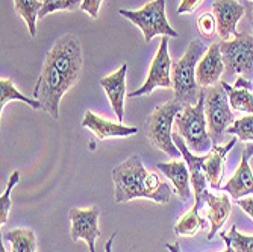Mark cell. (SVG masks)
Instances as JSON below:
<instances>
[{
  "label": "cell",
  "instance_id": "obj_8",
  "mask_svg": "<svg viewBox=\"0 0 253 252\" xmlns=\"http://www.w3.org/2000/svg\"><path fill=\"white\" fill-rule=\"evenodd\" d=\"M224 70L237 73L246 79L253 76V35L237 34L235 38L220 43Z\"/></svg>",
  "mask_w": 253,
  "mask_h": 252
},
{
  "label": "cell",
  "instance_id": "obj_34",
  "mask_svg": "<svg viewBox=\"0 0 253 252\" xmlns=\"http://www.w3.org/2000/svg\"><path fill=\"white\" fill-rule=\"evenodd\" d=\"M243 155H246L247 158L253 156V143H247V145H246V148H244V151H243Z\"/></svg>",
  "mask_w": 253,
  "mask_h": 252
},
{
  "label": "cell",
  "instance_id": "obj_6",
  "mask_svg": "<svg viewBox=\"0 0 253 252\" xmlns=\"http://www.w3.org/2000/svg\"><path fill=\"white\" fill-rule=\"evenodd\" d=\"M205 116L212 143L214 146H218V143L224 139L226 129L235 122L221 81L205 90Z\"/></svg>",
  "mask_w": 253,
  "mask_h": 252
},
{
  "label": "cell",
  "instance_id": "obj_3",
  "mask_svg": "<svg viewBox=\"0 0 253 252\" xmlns=\"http://www.w3.org/2000/svg\"><path fill=\"white\" fill-rule=\"evenodd\" d=\"M205 90L202 88L196 105H185L174 119L176 132L185 140L188 149L199 156L208 155L214 148L205 116Z\"/></svg>",
  "mask_w": 253,
  "mask_h": 252
},
{
  "label": "cell",
  "instance_id": "obj_13",
  "mask_svg": "<svg viewBox=\"0 0 253 252\" xmlns=\"http://www.w3.org/2000/svg\"><path fill=\"white\" fill-rule=\"evenodd\" d=\"M224 73V62L220 49V43L211 44L199 61L196 79L200 88H208L220 82L221 75Z\"/></svg>",
  "mask_w": 253,
  "mask_h": 252
},
{
  "label": "cell",
  "instance_id": "obj_23",
  "mask_svg": "<svg viewBox=\"0 0 253 252\" xmlns=\"http://www.w3.org/2000/svg\"><path fill=\"white\" fill-rule=\"evenodd\" d=\"M14 99L15 101H20L23 103H26V105H29L34 109H42L41 103L37 99L23 96L20 91L14 87L12 79H9V78L8 79H3L2 78V81H0V109H2V112H3V108L8 105V102H11Z\"/></svg>",
  "mask_w": 253,
  "mask_h": 252
},
{
  "label": "cell",
  "instance_id": "obj_21",
  "mask_svg": "<svg viewBox=\"0 0 253 252\" xmlns=\"http://www.w3.org/2000/svg\"><path fill=\"white\" fill-rule=\"evenodd\" d=\"M200 205L194 203V207L174 225V233L177 236L191 237L197 234L200 230H203V228L210 226V222L200 216Z\"/></svg>",
  "mask_w": 253,
  "mask_h": 252
},
{
  "label": "cell",
  "instance_id": "obj_27",
  "mask_svg": "<svg viewBox=\"0 0 253 252\" xmlns=\"http://www.w3.org/2000/svg\"><path fill=\"white\" fill-rule=\"evenodd\" d=\"M18 179H20V172L18 170L12 172L9 179H8L5 193L0 196V223H2V225H5L6 220H8V214H9V210H11V192L17 186Z\"/></svg>",
  "mask_w": 253,
  "mask_h": 252
},
{
  "label": "cell",
  "instance_id": "obj_36",
  "mask_svg": "<svg viewBox=\"0 0 253 252\" xmlns=\"http://www.w3.org/2000/svg\"><path fill=\"white\" fill-rule=\"evenodd\" d=\"M0 252H6V249H5V246H3V243H2V248H0Z\"/></svg>",
  "mask_w": 253,
  "mask_h": 252
},
{
  "label": "cell",
  "instance_id": "obj_29",
  "mask_svg": "<svg viewBox=\"0 0 253 252\" xmlns=\"http://www.w3.org/2000/svg\"><path fill=\"white\" fill-rule=\"evenodd\" d=\"M197 29L200 32V35L203 38H212L215 31H217V21L214 14L211 12H203L199 18H197Z\"/></svg>",
  "mask_w": 253,
  "mask_h": 252
},
{
  "label": "cell",
  "instance_id": "obj_35",
  "mask_svg": "<svg viewBox=\"0 0 253 252\" xmlns=\"http://www.w3.org/2000/svg\"><path fill=\"white\" fill-rule=\"evenodd\" d=\"M116 234H117V233H114V234L108 239V242H106V245H105V252H112V242H114V239H116Z\"/></svg>",
  "mask_w": 253,
  "mask_h": 252
},
{
  "label": "cell",
  "instance_id": "obj_25",
  "mask_svg": "<svg viewBox=\"0 0 253 252\" xmlns=\"http://www.w3.org/2000/svg\"><path fill=\"white\" fill-rule=\"evenodd\" d=\"M38 18H42L55 11H76L81 9L82 0H42Z\"/></svg>",
  "mask_w": 253,
  "mask_h": 252
},
{
  "label": "cell",
  "instance_id": "obj_31",
  "mask_svg": "<svg viewBox=\"0 0 253 252\" xmlns=\"http://www.w3.org/2000/svg\"><path fill=\"white\" fill-rule=\"evenodd\" d=\"M203 0H182L179 8H177V14H190L193 11H196Z\"/></svg>",
  "mask_w": 253,
  "mask_h": 252
},
{
  "label": "cell",
  "instance_id": "obj_28",
  "mask_svg": "<svg viewBox=\"0 0 253 252\" xmlns=\"http://www.w3.org/2000/svg\"><path fill=\"white\" fill-rule=\"evenodd\" d=\"M227 237L231 240V246L234 252H253V236L240 234L235 225L227 233Z\"/></svg>",
  "mask_w": 253,
  "mask_h": 252
},
{
  "label": "cell",
  "instance_id": "obj_11",
  "mask_svg": "<svg viewBox=\"0 0 253 252\" xmlns=\"http://www.w3.org/2000/svg\"><path fill=\"white\" fill-rule=\"evenodd\" d=\"M197 205H206L205 219L210 222L211 230L208 234V240H212L215 234L221 230V226L226 223L229 214H231L232 202L227 193H221L220 196L205 190L200 196V202H196Z\"/></svg>",
  "mask_w": 253,
  "mask_h": 252
},
{
  "label": "cell",
  "instance_id": "obj_7",
  "mask_svg": "<svg viewBox=\"0 0 253 252\" xmlns=\"http://www.w3.org/2000/svg\"><path fill=\"white\" fill-rule=\"evenodd\" d=\"M119 12L143 31L144 40L147 43L155 35L177 37V32L169 25L166 18V0H155L138 11L120 9Z\"/></svg>",
  "mask_w": 253,
  "mask_h": 252
},
{
  "label": "cell",
  "instance_id": "obj_10",
  "mask_svg": "<svg viewBox=\"0 0 253 252\" xmlns=\"http://www.w3.org/2000/svg\"><path fill=\"white\" fill-rule=\"evenodd\" d=\"M72 222L70 236L72 240H85L88 245L89 252H96V240L100 236L99 228V217H100V208L91 207L86 210L82 208H72L68 213Z\"/></svg>",
  "mask_w": 253,
  "mask_h": 252
},
{
  "label": "cell",
  "instance_id": "obj_20",
  "mask_svg": "<svg viewBox=\"0 0 253 252\" xmlns=\"http://www.w3.org/2000/svg\"><path fill=\"white\" fill-rule=\"evenodd\" d=\"M221 190L227 192L235 201L253 193V173L250 170L249 158L246 155H241V163L238 169L235 170L234 176L221 187Z\"/></svg>",
  "mask_w": 253,
  "mask_h": 252
},
{
  "label": "cell",
  "instance_id": "obj_9",
  "mask_svg": "<svg viewBox=\"0 0 253 252\" xmlns=\"http://www.w3.org/2000/svg\"><path fill=\"white\" fill-rule=\"evenodd\" d=\"M171 67H173V61L169 55V37L163 35V38H161V44L158 48V52L152 61L146 82L143 84L141 88H138V90L132 91V93H129V96L135 98V96L150 95L156 87L171 88L173 87V81L170 76Z\"/></svg>",
  "mask_w": 253,
  "mask_h": 252
},
{
  "label": "cell",
  "instance_id": "obj_16",
  "mask_svg": "<svg viewBox=\"0 0 253 252\" xmlns=\"http://www.w3.org/2000/svg\"><path fill=\"white\" fill-rule=\"evenodd\" d=\"M81 125L84 128H88L93 131L97 135V139H100V140H106V139H111V137H127V135L138 132V129L135 126H125L123 123L108 122L89 109L85 112Z\"/></svg>",
  "mask_w": 253,
  "mask_h": 252
},
{
  "label": "cell",
  "instance_id": "obj_19",
  "mask_svg": "<svg viewBox=\"0 0 253 252\" xmlns=\"http://www.w3.org/2000/svg\"><path fill=\"white\" fill-rule=\"evenodd\" d=\"M223 88L226 90L227 98H229V103H231V108L240 112H249L253 114V95H252V87L253 84L240 76L235 82V85H229L226 81H221Z\"/></svg>",
  "mask_w": 253,
  "mask_h": 252
},
{
  "label": "cell",
  "instance_id": "obj_12",
  "mask_svg": "<svg viewBox=\"0 0 253 252\" xmlns=\"http://www.w3.org/2000/svg\"><path fill=\"white\" fill-rule=\"evenodd\" d=\"M246 8L237 0H215L212 14L217 21V32L223 41L229 40L232 34L237 35V23L244 15Z\"/></svg>",
  "mask_w": 253,
  "mask_h": 252
},
{
  "label": "cell",
  "instance_id": "obj_5",
  "mask_svg": "<svg viewBox=\"0 0 253 252\" xmlns=\"http://www.w3.org/2000/svg\"><path fill=\"white\" fill-rule=\"evenodd\" d=\"M182 108L183 105L176 99L166 102L158 106L144 122V132L149 142L171 158L180 155V151L173 140V125Z\"/></svg>",
  "mask_w": 253,
  "mask_h": 252
},
{
  "label": "cell",
  "instance_id": "obj_18",
  "mask_svg": "<svg viewBox=\"0 0 253 252\" xmlns=\"http://www.w3.org/2000/svg\"><path fill=\"white\" fill-rule=\"evenodd\" d=\"M156 169L163 173L166 178H169L173 186H174V193L180 198V201L188 202L191 198V189H190V170L188 166L182 161H171V163H158Z\"/></svg>",
  "mask_w": 253,
  "mask_h": 252
},
{
  "label": "cell",
  "instance_id": "obj_2",
  "mask_svg": "<svg viewBox=\"0 0 253 252\" xmlns=\"http://www.w3.org/2000/svg\"><path fill=\"white\" fill-rule=\"evenodd\" d=\"M112 181L116 186L114 198L117 203L129 202L135 198H146L156 203H167L173 196L169 182L156 173L147 172L138 155L129 156L125 163L112 169Z\"/></svg>",
  "mask_w": 253,
  "mask_h": 252
},
{
  "label": "cell",
  "instance_id": "obj_37",
  "mask_svg": "<svg viewBox=\"0 0 253 252\" xmlns=\"http://www.w3.org/2000/svg\"><path fill=\"white\" fill-rule=\"evenodd\" d=\"M252 25H253V3H252Z\"/></svg>",
  "mask_w": 253,
  "mask_h": 252
},
{
  "label": "cell",
  "instance_id": "obj_33",
  "mask_svg": "<svg viewBox=\"0 0 253 252\" xmlns=\"http://www.w3.org/2000/svg\"><path fill=\"white\" fill-rule=\"evenodd\" d=\"M238 207L243 208V211H246L252 219H253V198H246V199H238L237 201Z\"/></svg>",
  "mask_w": 253,
  "mask_h": 252
},
{
  "label": "cell",
  "instance_id": "obj_30",
  "mask_svg": "<svg viewBox=\"0 0 253 252\" xmlns=\"http://www.w3.org/2000/svg\"><path fill=\"white\" fill-rule=\"evenodd\" d=\"M100 5H102V0H82L81 9L85 11V12H88L93 18H97Z\"/></svg>",
  "mask_w": 253,
  "mask_h": 252
},
{
  "label": "cell",
  "instance_id": "obj_4",
  "mask_svg": "<svg viewBox=\"0 0 253 252\" xmlns=\"http://www.w3.org/2000/svg\"><path fill=\"white\" fill-rule=\"evenodd\" d=\"M208 48L199 40H193L183 55L177 62L173 64V90L174 99L185 105H196L200 98L202 88L197 84L196 72L197 65Z\"/></svg>",
  "mask_w": 253,
  "mask_h": 252
},
{
  "label": "cell",
  "instance_id": "obj_14",
  "mask_svg": "<svg viewBox=\"0 0 253 252\" xmlns=\"http://www.w3.org/2000/svg\"><path fill=\"white\" fill-rule=\"evenodd\" d=\"M126 72L127 65L123 64L117 72L100 79V85L109 99V103L116 112L119 123L123 122L125 114V95H126Z\"/></svg>",
  "mask_w": 253,
  "mask_h": 252
},
{
  "label": "cell",
  "instance_id": "obj_32",
  "mask_svg": "<svg viewBox=\"0 0 253 252\" xmlns=\"http://www.w3.org/2000/svg\"><path fill=\"white\" fill-rule=\"evenodd\" d=\"M220 237L226 242V249H224V252H234V249H232V246H231V240H229L227 234H226V233H221ZM166 248H167L170 252H180L179 243H166Z\"/></svg>",
  "mask_w": 253,
  "mask_h": 252
},
{
  "label": "cell",
  "instance_id": "obj_26",
  "mask_svg": "<svg viewBox=\"0 0 253 252\" xmlns=\"http://www.w3.org/2000/svg\"><path fill=\"white\" fill-rule=\"evenodd\" d=\"M226 134L237 135L243 142H252L253 140V114L235 120L226 129Z\"/></svg>",
  "mask_w": 253,
  "mask_h": 252
},
{
  "label": "cell",
  "instance_id": "obj_1",
  "mask_svg": "<svg viewBox=\"0 0 253 252\" xmlns=\"http://www.w3.org/2000/svg\"><path fill=\"white\" fill-rule=\"evenodd\" d=\"M82 48L76 35L61 37L45 56L32 98L53 119H59V103L82 72Z\"/></svg>",
  "mask_w": 253,
  "mask_h": 252
},
{
  "label": "cell",
  "instance_id": "obj_15",
  "mask_svg": "<svg viewBox=\"0 0 253 252\" xmlns=\"http://www.w3.org/2000/svg\"><path fill=\"white\" fill-rule=\"evenodd\" d=\"M173 140L176 143V146L179 148L180 151V155L185 159V164L188 166V170H190V176H191V186L194 189V196H196V202H200V196L202 193L206 190V176H205V172H203V163L206 159V155H194L188 146L185 145V140L182 139V137L173 131Z\"/></svg>",
  "mask_w": 253,
  "mask_h": 252
},
{
  "label": "cell",
  "instance_id": "obj_17",
  "mask_svg": "<svg viewBox=\"0 0 253 252\" xmlns=\"http://www.w3.org/2000/svg\"><path fill=\"white\" fill-rule=\"evenodd\" d=\"M235 143L237 139L231 140L226 146H214L212 151L206 155V159L203 163V172L211 187L221 189V181L224 176V159L227 152L235 146Z\"/></svg>",
  "mask_w": 253,
  "mask_h": 252
},
{
  "label": "cell",
  "instance_id": "obj_22",
  "mask_svg": "<svg viewBox=\"0 0 253 252\" xmlns=\"http://www.w3.org/2000/svg\"><path fill=\"white\" fill-rule=\"evenodd\" d=\"M3 239L11 243L12 252H38L37 237L31 228H15L5 233Z\"/></svg>",
  "mask_w": 253,
  "mask_h": 252
},
{
  "label": "cell",
  "instance_id": "obj_24",
  "mask_svg": "<svg viewBox=\"0 0 253 252\" xmlns=\"http://www.w3.org/2000/svg\"><path fill=\"white\" fill-rule=\"evenodd\" d=\"M14 6H15L17 14L25 20V23L28 25L29 34L35 37L37 20H38V14L41 11L42 3H40L38 0H14Z\"/></svg>",
  "mask_w": 253,
  "mask_h": 252
}]
</instances>
